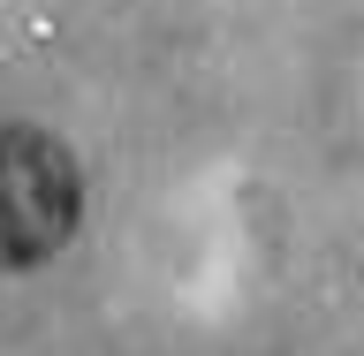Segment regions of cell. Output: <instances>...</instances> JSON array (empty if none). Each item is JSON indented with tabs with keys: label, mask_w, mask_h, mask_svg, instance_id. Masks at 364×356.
Instances as JSON below:
<instances>
[{
	"label": "cell",
	"mask_w": 364,
	"mask_h": 356,
	"mask_svg": "<svg viewBox=\"0 0 364 356\" xmlns=\"http://www.w3.org/2000/svg\"><path fill=\"white\" fill-rule=\"evenodd\" d=\"M76 212H84L76 159L46 129L0 122V273L53 258L76 235Z\"/></svg>",
	"instance_id": "obj_1"
}]
</instances>
